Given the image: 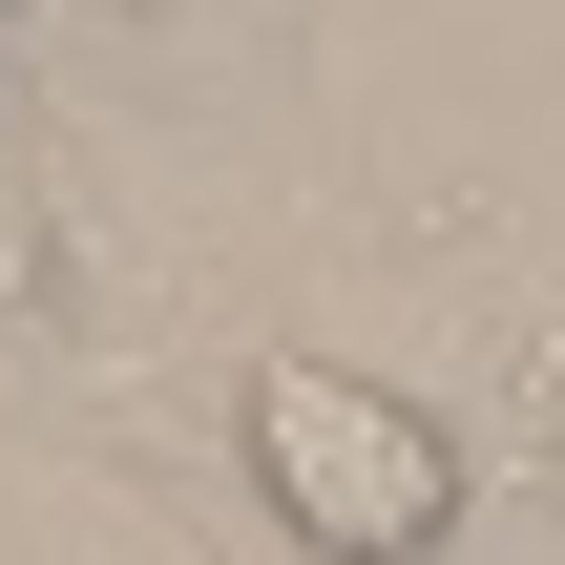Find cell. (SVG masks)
<instances>
[{
	"mask_svg": "<svg viewBox=\"0 0 565 565\" xmlns=\"http://www.w3.org/2000/svg\"><path fill=\"white\" fill-rule=\"evenodd\" d=\"M252 482H273L294 545H335V565H419L461 524V440L398 377H356V356H252Z\"/></svg>",
	"mask_w": 565,
	"mask_h": 565,
	"instance_id": "obj_1",
	"label": "cell"
}]
</instances>
